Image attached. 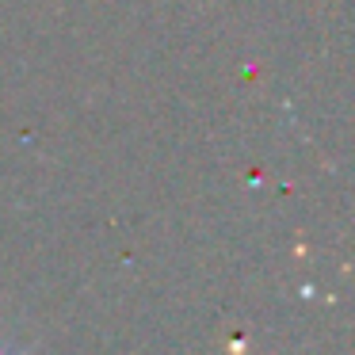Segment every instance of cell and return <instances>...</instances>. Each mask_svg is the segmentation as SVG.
Here are the masks:
<instances>
[{"mask_svg": "<svg viewBox=\"0 0 355 355\" xmlns=\"http://www.w3.org/2000/svg\"><path fill=\"white\" fill-rule=\"evenodd\" d=\"M0 355H31V347H19L16 340H8V336H0Z\"/></svg>", "mask_w": 355, "mask_h": 355, "instance_id": "obj_1", "label": "cell"}]
</instances>
